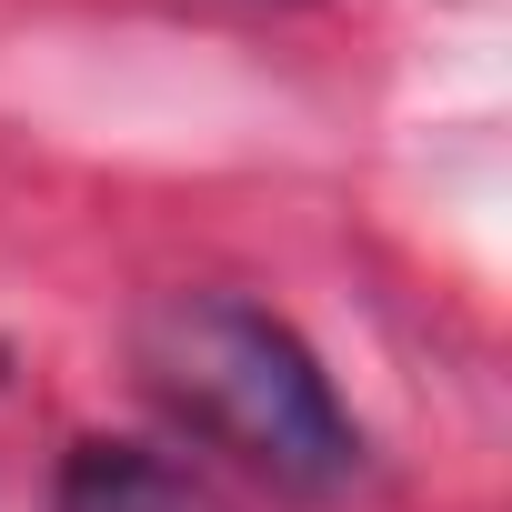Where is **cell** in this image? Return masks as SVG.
<instances>
[{
    "label": "cell",
    "instance_id": "1",
    "mask_svg": "<svg viewBox=\"0 0 512 512\" xmlns=\"http://www.w3.org/2000/svg\"><path fill=\"white\" fill-rule=\"evenodd\" d=\"M141 382L231 462H251L262 482L332 502L362 482V422L342 412L332 372L312 362V342L292 322H272L241 292H161L131 332Z\"/></svg>",
    "mask_w": 512,
    "mask_h": 512
},
{
    "label": "cell",
    "instance_id": "2",
    "mask_svg": "<svg viewBox=\"0 0 512 512\" xmlns=\"http://www.w3.org/2000/svg\"><path fill=\"white\" fill-rule=\"evenodd\" d=\"M61 512H231V502L151 442H81L61 462Z\"/></svg>",
    "mask_w": 512,
    "mask_h": 512
}]
</instances>
